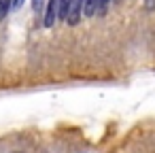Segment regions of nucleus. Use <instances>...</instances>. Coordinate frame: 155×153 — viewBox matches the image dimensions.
I'll use <instances>...</instances> for the list:
<instances>
[{"label":"nucleus","instance_id":"20e7f679","mask_svg":"<svg viewBox=\"0 0 155 153\" xmlns=\"http://www.w3.org/2000/svg\"><path fill=\"white\" fill-rule=\"evenodd\" d=\"M108 2H110V0H98V2H96V13H104L108 9Z\"/></svg>","mask_w":155,"mask_h":153},{"label":"nucleus","instance_id":"39448f33","mask_svg":"<svg viewBox=\"0 0 155 153\" xmlns=\"http://www.w3.org/2000/svg\"><path fill=\"white\" fill-rule=\"evenodd\" d=\"M43 2H45V0H34V2H32L34 11H41V9H43Z\"/></svg>","mask_w":155,"mask_h":153},{"label":"nucleus","instance_id":"f257e3e1","mask_svg":"<svg viewBox=\"0 0 155 153\" xmlns=\"http://www.w3.org/2000/svg\"><path fill=\"white\" fill-rule=\"evenodd\" d=\"M83 13V0H68V7H66V22L70 26H77Z\"/></svg>","mask_w":155,"mask_h":153},{"label":"nucleus","instance_id":"f03ea898","mask_svg":"<svg viewBox=\"0 0 155 153\" xmlns=\"http://www.w3.org/2000/svg\"><path fill=\"white\" fill-rule=\"evenodd\" d=\"M58 2L60 0H49L47 2V11H45V26L51 28L58 19Z\"/></svg>","mask_w":155,"mask_h":153},{"label":"nucleus","instance_id":"7ed1b4c3","mask_svg":"<svg viewBox=\"0 0 155 153\" xmlns=\"http://www.w3.org/2000/svg\"><path fill=\"white\" fill-rule=\"evenodd\" d=\"M11 7H13V0H0V19L7 17V13L11 11Z\"/></svg>","mask_w":155,"mask_h":153},{"label":"nucleus","instance_id":"423d86ee","mask_svg":"<svg viewBox=\"0 0 155 153\" xmlns=\"http://www.w3.org/2000/svg\"><path fill=\"white\" fill-rule=\"evenodd\" d=\"M21 5H24V0H13V7L11 9H19Z\"/></svg>","mask_w":155,"mask_h":153}]
</instances>
